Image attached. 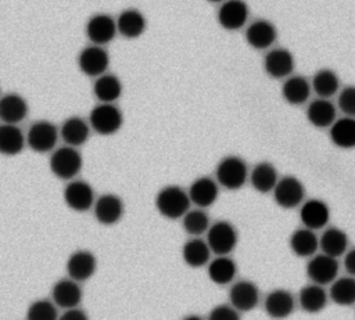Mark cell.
<instances>
[{
  "label": "cell",
  "instance_id": "obj_27",
  "mask_svg": "<svg viewBox=\"0 0 355 320\" xmlns=\"http://www.w3.org/2000/svg\"><path fill=\"white\" fill-rule=\"evenodd\" d=\"M327 299H329V295L323 288V285L313 284V283L304 285L298 294V303L301 309L306 313L322 312L327 305Z\"/></svg>",
  "mask_w": 355,
  "mask_h": 320
},
{
  "label": "cell",
  "instance_id": "obj_19",
  "mask_svg": "<svg viewBox=\"0 0 355 320\" xmlns=\"http://www.w3.org/2000/svg\"><path fill=\"white\" fill-rule=\"evenodd\" d=\"M265 312L269 317L275 320H282L288 317L295 308L294 295L284 288H276L270 291L263 301Z\"/></svg>",
  "mask_w": 355,
  "mask_h": 320
},
{
  "label": "cell",
  "instance_id": "obj_23",
  "mask_svg": "<svg viewBox=\"0 0 355 320\" xmlns=\"http://www.w3.org/2000/svg\"><path fill=\"white\" fill-rule=\"evenodd\" d=\"M28 103L17 93H7L0 98V121L3 123L18 125L28 115Z\"/></svg>",
  "mask_w": 355,
  "mask_h": 320
},
{
  "label": "cell",
  "instance_id": "obj_13",
  "mask_svg": "<svg viewBox=\"0 0 355 320\" xmlns=\"http://www.w3.org/2000/svg\"><path fill=\"white\" fill-rule=\"evenodd\" d=\"M85 32L92 44L104 46L115 39L118 33L116 22L108 14H94L89 18Z\"/></svg>",
  "mask_w": 355,
  "mask_h": 320
},
{
  "label": "cell",
  "instance_id": "obj_20",
  "mask_svg": "<svg viewBox=\"0 0 355 320\" xmlns=\"http://www.w3.org/2000/svg\"><path fill=\"white\" fill-rule=\"evenodd\" d=\"M277 39L276 26L268 19H257L245 29V40L255 50H266Z\"/></svg>",
  "mask_w": 355,
  "mask_h": 320
},
{
  "label": "cell",
  "instance_id": "obj_44",
  "mask_svg": "<svg viewBox=\"0 0 355 320\" xmlns=\"http://www.w3.org/2000/svg\"><path fill=\"white\" fill-rule=\"evenodd\" d=\"M183 320H202V319L197 314H190V316H186Z\"/></svg>",
  "mask_w": 355,
  "mask_h": 320
},
{
  "label": "cell",
  "instance_id": "obj_45",
  "mask_svg": "<svg viewBox=\"0 0 355 320\" xmlns=\"http://www.w3.org/2000/svg\"><path fill=\"white\" fill-rule=\"evenodd\" d=\"M207 1H209V3H223L225 0H207Z\"/></svg>",
  "mask_w": 355,
  "mask_h": 320
},
{
  "label": "cell",
  "instance_id": "obj_17",
  "mask_svg": "<svg viewBox=\"0 0 355 320\" xmlns=\"http://www.w3.org/2000/svg\"><path fill=\"white\" fill-rule=\"evenodd\" d=\"M295 60L287 48H273L263 58V69L273 79H283L293 73Z\"/></svg>",
  "mask_w": 355,
  "mask_h": 320
},
{
  "label": "cell",
  "instance_id": "obj_26",
  "mask_svg": "<svg viewBox=\"0 0 355 320\" xmlns=\"http://www.w3.org/2000/svg\"><path fill=\"white\" fill-rule=\"evenodd\" d=\"M288 245L291 252L298 258H311L316 254L319 248V238L313 233V230L301 227L291 233Z\"/></svg>",
  "mask_w": 355,
  "mask_h": 320
},
{
  "label": "cell",
  "instance_id": "obj_15",
  "mask_svg": "<svg viewBox=\"0 0 355 320\" xmlns=\"http://www.w3.org/2000/svg\"><path fill=\"white\" fill-rule=\"evenodd\" d=\"M229 301L237 312H250L259 303V290L250 280H239L229 290Z\"/></svg>",
  "mask_w": 355,
  "mask_h": 320
},
{
  "label": "cell",
  "instance_id": "obj_35",
  "mask_svg": "<svg viewBox=\"0 0 355 320\" xmlns=\"http://www.w3.org/2000/svg\"><path fill=\"white\" fill-rule=\"evenodd\" d=\"M207 272L212 283L218 285H226L234 280L237 274V265L229 255L216 256L208 263Z\"/></svg>",
  "mask_w": 355,
  "mask_h": 320
},
{
  "label": "cell",
  "instance_id": "obj_12",
  "mask_svg": "<svg viewBox=\"0 0 355 320\" xmlns=\"http://www.w3.org/2000/svg\"><path fill=\"white\" fill-rule=\"evenodd\" d=\"M94 217L103 226H114L116 224L125 212V205L121 197L116 194H103L100 195L93 205Z\"/></svg>",
  "mask_w": 355,
  "mask_h": 320
},
{
  "label": "cell",
  "instance_id": "obj_34",
  "mask_svg": "<svg viewBox=\"0 0 355 320\" xmlns=\"http://www.w3.org/2000/svg\"><path fill=\"white\" fill-rule=\"evenodd\" d=\"M182 258L187 266L198 269L209 262L211 249L205 240L200 237H193L184 242L182 248Z\"/></svg>",
  "mask_w": 355,
  "mask_h": 320
},
{
  "label": "cell",
  "instance_id": "obj_3",
  "mask_svg": "<svg viewBox=\"0 0 355 320\" xmlns=\"http://www.w3.org/2000/svg\"><path fill=\"white\" fill-rule=\"evenodd\" d=\"M49 166L51 173L60 180L75 179L83 166V159L78 148L64 145L51 152Z\"/></svg>",
  "mask_w": 355,
  "mask_h": 320
},
{
  "label": "cell",
  "instance_id": "obj_14",
  "mask_svg": "<svg viewBox=\"0 0 355 320\" xmlns=\"http://www.w3.org/2000/svg\"><path fill=\"white\" fill-rule=\"evenodd\" d=\"M69 278L83 283L93 277L97 270V259L93 252L87 249H78L72 252L65 265Z\"/></svg>",
  "mask_w": 355,
  "mask_h": 320
},
{
  "label": "cell",
  "instance_id": "obj_11",
  "mask_svg": "<svg viewBox=\"0 0 355 320\" xmlns=\"http://www.w3.org/2000/svg\"><path fill=\"white\" fill-rule=\"evenodd\" d=\"M110 65V55L103 46L90 44L85 47L78 57V66L82 73L92 78H98L105 73Z\"/></svg>",
  "mask_w": 355,
  "mask_h": 320
},
{
  "label": "cell",
  "instance_id": "obj_25",
  "mask_svg": "<svg viewBox=\"0 0 355 320\" xmlns=\"http://www.w3.org/2000/svg\"><path fill=\"white\" fill-rule=\"evenodd\" d=\"M116 30L126 39H137L140 37L146 28L147 21L146 17L136 8L123 10L116 18Z\"/></svg>",
  "mask_w": 355,
  "mask_h": 320
},
{
  "label": "cell",
  "instance_id": "obj_32",
  "mask_svg": "<svg viewBox=\"0 0 355 320\" xmlns=\"http://www.w3.org/2000/svg\"><path fill=\"white\" fill-rule=\"evenodd\" d=\"M122 82L114 73H103L96 78L93 93L100 103L114 104L122 94Z\"/></svg>",
  "mask_w": 355,
  "mask_h": 320
},
{
  "label": "cell",
  "instance_id": "obj_2",
  "mask_svg": "<svg viewBox=\"0 0 355 320\" xmlns=\"http://www.w3.org/2000/svg\"><path fill=\"white\" fill-rule=\"evenodd\" d=\"M248 168L244 159L237 155H227L222 158L215 169L216 183L226 190H239L248 180Z\"/></svg>",
  "mask_w": 355,
  "mask_h": 320
},
{
  "label": "cell",
  "instance_id": "obj_31",
  "mask_svg": "<svg viewBox=\"0 0 355 320\" xmlns=\"http://www.w3.org/2000/svg\"><path fill=\"white\" fill-rule=\"evenodd\" d=\"M331 143L343 150L355 148V118L344 116L334 121L329 130Z\"/></svg>",
  "mask_w": 355,
  "mask_h": 320
},
{
  "label": "cell",
  "instance_id": "obj_21",
  "mask_svg": "<svg viewBox=\"0 0 355 320\" xmlns=\"http://www.w3.org/2000/svg\"><path fill=\"white\" fill-rule=\"evenodd\" d=\"M189 198L191 201V204H194L198 208H208L211 206L219 195V184L216 183V180L207 177V176H201L197 177L189 187Z\"/></svg>",
  "mask_w": 355,
  "mask_h": 320
},
{
  "label": "cell",
  "instance_id": "obj_28",
  "mask_svg": "<svg viewBox=\"0 0 355 320\" xmlns=\"http://www.w3.org/2000/svg\"><path fill=\"white\" fill-rule=\"evenodd\" d=\"M248 180L255 191L261 194H268L275 188L279 180L277 170L270 162H259L250 172Z\"/></svg>",
  "mask_w": 355,
  "mask_h": 320
},
{
  "label": "cell",
  "instance_id": "obj_22",
  "mask_svg": "<svg viewBox=\"0 0 355 320\" xmlns=\"http://www.w3.org/2000/svg\"><path fill=\"white\" fill-rule=\"evenodd\" d=\"M306 119L319 129L330 127L337 119V108L329 98H315L306 108Z\"/></svg>",
  "mask_w": 355,
  "mask_h": 320
},
{
  "label": "cell",
  "instance_id": "obj_29",
  "mask_svg": "<svg viewBox=\"0 0 355 320\" xmlns=\"http://www.w3.org/2000/svg\"><path fill=\"white\" fill-rule=\"evenodd\" d=\"M26 144L25 134L18 125L1 123L0 125V154L6 157H14L22 152Z\"/></svg>",
  "mask_w": 355,
  "mask_h": 320
},
{
  "label": "cell",
  "instance_id": "obj_37",
  "mask_svg": "<svg viewBox=\"0 0 355 320\" xmlns=\"http://www.w3.org/2000/svg\"><path fill=\"white\" fill-rule=\"evenodd\" d=\"M329 298L340 306L355 303V277L347 276L336 278L329 290Z\"/></svg>",
  "mask_w": 355,
  "mask_h": 320
},
{
  "label": "cell",
  "instance_id": "obj_16",
  "mask_svg": "<svg viewBox=\"0 0 355 320\" xmlns=\"http://www.w3.org/2000/svg\"><path fill=\"white\" fill-rule=\"evenodd\" d=\"M83 296L80 283L65 277L60 278L54 283L51 288V301L55 303L57 308L61 309H72L78 308Z\"/></svg>",
  "mask_w": 355,
  "mask_h": 320
},
{
  "label": "cell",
  "instance_id": "obj_30",
  "mask_svg": "<svg viewBox=\"0 0 355 320\" xmlns=\"http://www.w3.org/2000/svg\"><path fill=\"white\" fill-rule=\"evenodd\" d=\"M311 83L301 75H290L282 86V96L290 105L304 104L311 94Z\"/></svg>",
  "mask_w": 355,
  "mask_h": 320
},
{
  "label": "cell",
  "instance_id": "obj_33",
  "mask_svg": "<svg viewBox=\"0 0 355 320\" xmlns=\"http://www.w3.org/2000/svg\"><path fill=\"white\" fill-rule=\"evenodd\" d=\"M319 248L322 254L338 258L348 251V235L338 227H329L319 238Z\"/></svg>",
  "mask_w": 355,
  "mask_h": 320
},
{
  "label": "cell",
  "instance_id": "obj_10",
  "mask_svg": "<svg viewBox=\"0 0 355 320\" xmlns=\"http://www.w3.org/2000/svg\"><path fill=\"white\" fill-rule=\"evenodd\" d=\"M248 15L250 8L244 0H225L218 10L216 19L225 30L234 32L247 24Z\"/></svg>",
  "mask_w": 355,
  "mask_h": 320
},
{
  "label": "cell",
  "instance_id": "obj_36",
  "mask_svg": "<svg viewBox=\"0 0 355 320\" xmlns=\"http://www.w3.org/2000/svg\"><path fill=\"white\" fill-rule=\"evenodd\" d=\"M311 89L320 98H330L340 90V79L337 73L329 68L319 69L311 82Z\"/></svg>",
  "mask_w": 355,
  "mask_h": 320
},
{
  "label": "cell",
  "instance_id": "obj_43",
  "mask_svg": "<svg viewBox=\"0 0 355 320\" xmlns=\"http://www.w3.org/2000/svg\"><path fill=\"white\" fill-rule=\"evenodd\" d=\"M344 267L349 276L355 277V248H351L344 254Z\"/></svg>",
  "mask_w": 355,
  "mask_h": 320
},
{
  "label": "cell",
  "instance_id": "obj_4",
  "mask_svg": "<svg viewBox=\"0 0 355 320\" xmlns=\"http://www.w3.org/2000/svg\"><path fill=\"white\" fill-rule=\"evenodd\" d=\"M123 123L121 109L110 103L97 104L89 114V126L100 136L115 134Z\"/></svg>",
  "mask_w": 355,
  "mask_h": 320
},
{
  "label": "cell",
  "instance_id": "obj_18",
  "mask_svg": "<svg viewBox=\"0 0 355 320\" xmlns=\"http://www.w3.org/2000/svg\"><path fill=\"white\" fill-rule=\"evenodd\" d=\"M300 219L304 227L311 230L323 229L330 220V208L329 205L318 198L306 199L301 204Z\"/></svg>",
  "mask_w": 355,
  "mask_h": 320
},
{
  "label": "cell",
  "instance_id": "obj_9",
  "mask_svg": "<svg viewBox=\"0 0 355 320\" xmlns=\"http://www.w3.org/2000/svg\"><path fill=\"white\" fill-rule=\"evenodd\" d=\"M338 260L324 254H315L306 263V276L313 284H331L338 276Z\"/></svg>",
  "mask_w": 355,
  "mask_h": 320
},
{
  "label": "cell",
  "instance_id": "obj_1",
  "mask_svg": "<svg viewBox=\"0 0 355 320\" xmlns=\"http://www.w3.org/2000/svg\"><path fill=\"white\" fill-rule=\"evenodd\" d=\"M190 198L187 191L182 187L171 184L162 187L155 195V208L161 216L176 220L182 219L183 215L190 209Z\"/></svg>",
  "mask_w": 355,
  "mask_h": 320
},
{
  "label": "cell",
  "instance_id": "obj_39",
  "mask_svg": "<svg viewBox=\"0 0 355 320\" xmlns=\"http://www.w3.org/2000/svg\"><path fill=\"white\" fill-rule=\"evenodd\" d=\"M58 310L51 299H36L26 310V320H58Z\"/></svg>",
  "mask_w": 355,
  "mask_h": 320
},
{
  "label": "cell",
  "instance_id": "obj_42",
  "mask_svg": "<svg viewBox=\"0 0 355 320\" xmlns=\"http://www.w3.org/2000/svg\"><path fill=\"white\" fill-rule=\"evenodd\" d=\"M58 320H89V316L86 314L85 310L79 308H72V309H65L62 314L58 316Z\"/></svg>",
  "mask_w": 355,
  "mask_h": 320
},
{
  "label": "cell",
  "instance_id": "obj_6",
  "mask_svg": "<svg viewBox=\"0 0 355 320\" xmlns=\"http://www.w3.org/2000/svg\"><path fill=\"white\" fill-rule=\"evenodd\" d=\"M58 136H60L58 127L53 122L42 119L31 125L25 139L31 150L39 154H44L55 148Z\"/></svg>",
  "mask_w": 355,
  "mask_h": 320
},
{
  "label": "cell",
  "instance_id": "obj_7",
  "mask_svg": "<svg viewBox=\"0 0 355 320\" xmlns=\"http://www.w3.org/2000/svg\"><path fill=\"white\" fill-rule=\"evenodd\" d=\"M272 193L275 202L283 209H293L301 205L305 198V187L301 180L294 176L279 179Z\"/></svg>",
  "mask_w": 355,
  "mask_h": 320
},
{
  "label": "cell",
  "instance_id": "obj_41",
  "mask_svg": "<svg viewBox=\"0 0 355 320\" xmlns=\"http://www.w3.org/2000/svg\"><path fill=\"white\" fill-rule=\"evenodd\" d=\"M207 320H240L239 312L232 305H218L215 306Z\"/></svg>",
  "mask_w": 355,
  "mask_h": 320
},
{
  "label": "cell",
  "instance_id": "obj_38",
  "mask_svg": "<svg viewBox=\"0 0 355 320\" xmlns=\"http://www.w3.org/2000/svg\"><path fill=\"white\" fill-rule=\"evenodd\" d=\"M182 227L187 234L200 237L201 234L207 233L209 227V216L201 208L189 209L182 217Z\"/></svg>",
  "mask_w": 355,
  "mask_h": 320
},
{
  "label": "cell",
  "instance_id": "obj_24",
  "mask_svg": "<svg viewBox=\"0 0 355 320\" xmlns=\"http://www.w3.org/2000/svg\"><path fill=\"white\" fill-rule=\"evenodd\" d=\"M58 130L64 143L75 148L83 145L90 136V126L80 116L67 118Z\"/></svg>",
  "mask_w": 355,
  "mask_h": 320
},
{
  "label": "cell",
  "instance_id": "obj_5",
  "mask_svg": "<svg viewBox=\"0 0 355 320\" xmlns=\"http://www.w3.org/2000/svg\"><path fill=\"white\" fill-rule=\"evenodd\" d=\"M207 244L216 256L229 255L237 245L239 234L236 227L227 220H218L207 230Z\"/></svg>",
  "mask_w": 355,
  "mask_h": 320
},
{
  "label": "cell",
  "instance_id": "obj_40",
  "mask_svg": "<svg viewBox=\"0 0 355 320\" xmlns=\"http://www.w3.org/2000/svg\"><path fill=\"white\" fill-rule=\"evenodd\" d=\"M337 104L340 111L349 118H355V86H345L340 90Z\"/></svg>",
  "mask_w": 355,
  "mask_h": 320
},
{
  "label": "cell",
  "instance_id": "obj_8",
  "mask_svg": "<svg viewBox=\"0 0 355 320\" xmlns=\"http://www.w3.org/2000/svg\"><path fill=\"white\" fill-rule=\"evenodd\" d=\"M62 197L65 205L69 209L80 213L87 212L96 201L93 187L87 181L79 179L69 180V183L64 188Z\"/></svg>",
  "mask_w": 355,
  "mask_h": 320
}]
</instances>
